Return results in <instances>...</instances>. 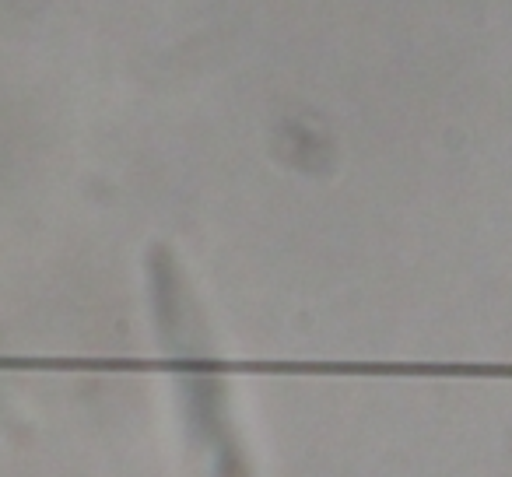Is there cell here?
I'll return each instance as SVG.
<instances>
[{
  "label": "cell",
  "instance_id": "1",
  "mask_svg": "<svg viewBox=\"0 0 512 477\" xmlns=\"http://www.w3.org/2000/svg\"><path fill=\"white\" fill-rule=\"evenodd\" d=\"M155 323L172 362L179 428L190 477H253L246 442L235 421L232 390L214 362V344L179 264L158 250L151 260Z\"/></svg>",
  "mask_w": 512,
  "mask_h": 477
}]
</instances>
